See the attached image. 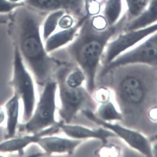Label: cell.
Listing matches in <instances>:
<instances>
[{
	"mask_svg": "<svg viewBox=\"0 0 157 157\" xmlns=\"http://www.w3.org/2000/svg\"><path fill=\"white\" fill-rule=\"evenodd\" d=\"M18 10L16 43L36 83L44 86L52 78L61 64L46 51L42 35L40 17L25 5Z\"/></svg>",
	"mask_w": 157,
	"mask_h": 157,
	"instance_id": "1",
	"label": "cell"
},
{
	"mask_svg": "<svg viewBox=\"0 0 157 157\" xmlns=\"http://www.w3.org/2000/svg\"><path fill=\"white\" fill-rule=\"evenodd\" d=\"M86 17L74 40L68 45V52L86 77V90L92 94L95 90V77L102 55L109 42L123 31L127 23L125 14L116 25L103 31L92 26Z\"/></svg>",
	"mask_w": 157,
	"mask_h": 157,
	"instance_id": "2",
	"label": "cell"
},
{
	"mask_svg": "<svg viewBox=\"0 0 157 157\" xmlns=\"http://www.w3.org/2000/svg\"><path fill=\"white\" fill-rule=\"evenodd\" d=\"M57 90L55 79L52 78L44 85L32 116L26 122L19 124V132L35 133L58 124L55 117Z\"/></svg>",
	"mask_w": 157,
	"mask_h": 157,
	"instance_id": "3",
	"label": "cell"
},
{
	"mask_svg": "<svg viewBox=\"0 0 157 157\" xmlns=\"http://www.w3.org/2000/svg\"><path fill=\"white\" fill-rule=\"evenodd\" d=\"M34 78L27 67L17 44L13 51V71L9 85L23 103V122L31 117L36 102Z\"/></svg>",
	"mask_w": 157,
	"mask_h": 157,
	"instance_id": "4",
	"label": "cell"
},
{
	"mask_svg": "<svg viewBox=\"0 0 157 157\" xmlns=\"http://www.w3.org/2000/svg\"><path fill=\"white\" fill-rule=\"evenodd\" d=\"M67 67L65 66L59 67L54 75L60 98L59 114L62 118L61 121L69 124L86 101L92 99L90 94L82 86L72 88L66 84L65 77L67 73Z\"/></svg>",
	"mask_w": 157,
	"mask_h": 157,
	"instance_id": "5",
	"label": "cell"
},
{
	"mask_svg": "<svg viewBox=\"0 0 157 157\" xmlns=\"http://www.w3.org/2000/svg\"><path fill=\"white\" fill-rule=\"evenodd\" d=\"M144 65L156 67L157 65V33L144 39L131 49L118 56L104 67L101 77L117 68L133 65Z\"/></svg>",
	"mask_w": 157,
	"mask_h": 157,
	"instance_id": "6",
	"label": "cell"
},
{
	"mask_svg": "<svg viewBox=\"0 0 157 157\" xmlns=\"http://www.w3.org/2000/svg\"><path fill=\"white\" fill-rule=\"evenodd\" d=\"M157 23L141 29L122 31L107 44L101 61L104 67L116 58L157 33Z\"/></svg>",
	"mask_w": 157,
	"mask_h": 157,
	"instance_id": "7",
	"label": "cell"
},
{
	"mask_svg": "<svg viewBox=\"0 0 157 157\" xmlns=\"http://www.w3.org/2000/svg\"><path fill=\"white\" fill-rule=\"evenodd\" d=\"M82 113L86 117L94 123L110 130L117 136L123 139L130 147L144 156L154 157L150 142L146 136L140 132L125 127L118 124L106 122L100 119L91 110L84 109Z\"/></svg>",
	"mask_w": 157,
	"mask_h": 157,
	"instance_id": "8",
	"label": "cell"
},
{
	"mask_svg": "<svg viewBox=\"0 0 157 157\" xmlns=\"http://www.w3.org/2000/svg\"><path fill=\"white\" fill-rule=\"evenodd\" d=\"M117 94L122 106L132 109L139 108L145 101L147 87L141 76L134 73L124 75L117 87Z\"/></svg>",
	"mask_w": 157,
	"mask_h": 157,
	"instance_id": "9",
	"label": "cell"
},
{
	"mask_svg": "<svg viewBox=\"0 0 157 157\" xmlns=\"http://www.w3.org/2000/svg\"><path fill=\"white\" fill-rule=\"evenodd\" d=\"M60 130L59 122L56 124L35 133L24 134L20 136L6 139L0 142V154L23 153L29 146L36 144L42 136L55 134Z\"/></svg>",
	"mask_w": 157,
	"mask_h": 157,
	"instance_id": "10",
	"label": "cell"
},
{
	"mask_svg": "<svg viewBox=\"0 0 157 157\" xmlns=\"http://www.w3.org/2000/svg\"><path fill=\"white\" fill-rule=\"evenodd\" d=\"M24 2L34 10L49 12L62 10L72 15H80L84 8V0H25Z\"/></svg>",
	"mask_w": 157,
	"mask_h": 157,
	"instance_id": "11",
	"label": "cell"
},
{
	"mask_svg": "<svg viewBox=\"0 0 157 157\" xmlns=\"http://www.w3.org/2000/svg\"><path fill=\"white\" fill-rule=\"evenodd\" d=\"M84 140L67 139L54 135L44 136L39 139L36 144L45 154H72Z\"/></svg>",
	"mask_w": 157,
	"mask_h": 157,
	"instance_id": "12",
	"label": "cell"
},
{
	"mask_svg": "<svg viewBox=\"0 0 157 157\" xmlns=\"http://www.w3.org/2000/svg\"><path fill=\"white\" fill-rule=\"evenodd\" d=\"M59 128L61 131L71 139L81 140L97 139L104 144H107L108 138L117 136L114 132L103 127L90 129L83 126L66 124L62 121H60Z\"/></svg>",
	"mask_w": 157,
	"mask_h": 157,
	"instance_id": "13",
	"label": "cell"
},
{
	"mask_svg": "<svg viewBox=\"0 0 157 157\" xmlns=\"http://www.w3.org/2000/svg\"><path fill=\"white\" fill-rule=\"evenodd\" d=\"M88 16L82 17L72 27L67 29H60L55 32L44 41L45 49L48 53L53 52L71 43L76 36L80 28Z\"/></svg>",
	"mask_w": 157,
	"mask_h": 157,
	"instance_id": "14",
	"label": "cell"
},
{
	"mask_svg": "<svg viewBox=\"0 0 157 157\" xmlns=\"http://www.w3.org/2000/svg\"><path fill=\"white\" fill-rule=\"evenodd\" d=\"M20 98L13 94L4 105L6 115L5 140L16 136L19 125Z\"/></svg>",
	"mask_w": 157,
	"mask_h": 157,
	"instance_id": "15",
	"label": "cell"
},
{
	"mask_svg": "<svg viewBox=\"0 0 157 157\" xmlns=\"http://www.w3.org/2000/svg\"><path fill=\"white\" fill-rule=\"evenodd\" d=\"M157 0H151L147 8L139 16L127 22L123 31L141 29L157 23Z\"/></svg>",
	"mask_w": 157,
	"mask_h": 157,
	"instance_id": "16",
	"label": "cell"
},
{
	"mask_svg": "<svg viewBox=\"0 0 157 157\" xmlns=\"http://www.w3.org/2000/svg\"><path fill=\"white\" fill-rule=\"evenodd\" d=\"M122 12L123 0H106L102 15L109 26L114 25L120 21Z\"/></svg>",
	"mask_w": 157,
	"mask_h": 157,
	"instance_id": "17",
	"label": "cell"
},
{
	"mask_svg": "<svg viewBox=\"0 0 157 157\" xmlns=\"http://www.w3.org/2000/svg\"><path fill=\"white\" fill-rule=\"evenodd\" d=\"M65 12H67L62 10L50 12L44 20L41 25V33L44 41L56 32L59 20Z\"/></svg>",
	"mask_w": 157,
	"mask_h": 157,
	"instance_id": "18",
	"label": "cell"
},
{
	"mask_svg": "<svg viewBox=\"0 0 157 157\" xmlns=\"http://www.w3.org/2000/svg\"><path fill=\"white\" fill-rule=\"evenodd\" d=\"M97 115L99 117L106 122L121 121L123 119V115L117 109L116 106L111 101L101 103L97 109Z\"/></svg>",
	"mask_w": 157,
	"mask_h": 157,
	"instance_id": "19",
	"label": "cell"
},
{
	"mask_svg": "<svg viewBox=\"0 0 157 157\" xmlns=\"http://www.w3.org/2000/svg\"><path fill=\"white\" fill-rule=\"evenodd\" d=\"M151 0H124L127 11L125 13L127 22L135 18L147 8Z\"/></svg>",
	"mask_w": 157,
	"mask_h": 157,
	"instance_id": "20",
	"label": "cell"
},
{
	"mask_svg": "<svg viewBox=\"0 0 157 157\" xmlns=\"http://www.w3.org/2000/svg\"><path fill=\"white\" fill-rule=\"evenodd\" d=\"M85 80V75L80 68L75 69L69 74L67 73L65 77L66 84L72 88L81 87Z\"/></svg>",
	"mask_w": 157,
	"mask_h": 157,
	"instance_id": "21",
	"label": "cell"
},
{
	"mask_svg": "<svg viewBox=\"0 0 157 157\" xmlns=\"http://www.w3.org/2000/svg\"><path fill=\"white\" fill-rule=\"evenodd\" d=\"M25 5L24 2L13 3L9 0H0V15H8Z\"/></svg>",
	"mask_w": 157,
	"mask_h": 157,
	"instance_id": "22",
	"label": "cell"
},
{
	"mask_svg": "<svg viewBox=\"0 0 157 157\" xmlns=\"http://www.w3.org/2000/svg\"><path fill=\"white\" fill-rule=\"evenodd\" d=\"M90 18L92 26L98 31H103L110 27L108 25L106 19L102 15L97 14L90 17Z\"/></svg>",
	"mask_w": 157,
	"mask_h": 157,
	"instance_id": "23",
	"label": "cell"
},
{
	"mask_svg": "<svg viewBox=\"0 0 157 157\" xmlns=\"http://www.w3.org/2000/svg\"><path fill=\"white\" fill-rule=\"evenodd\" d=\"M93 94L95 101L100 104L110 101L111 97L110 90L105 87H101L97 90H95Z\"/></svg>",
	"mask_w": 157,
	"mask_h": 157,
	"instance_id": "24",
	"label": "cell"
},
{
	"mask_svg": "<svg viewBox=\"0 0 157 157\" xmlns=\"http://www.w3.org/2000/svg\"><path fill=\"white\" fill-rule=\"evenodd\" d=\"M84 9L86 15L94 16L100 12V3L97 0H84Z\"/></svg>",
	"mask_w": 157,
	"mask_h": 157,
	"instance_id": "25",
	"label": "cell"
},
{
	"mask_svg": "<svg viewBox=\"0 0 157 157\" xmlns=\"http://www.w3.org/2000/svg\"><path fill=\"white\" fill-rule=\"evenodd\" d=\"M75 24L73 15L65 12L60 17L58 23V27L60 29H67L73 27Z\"/></svg>",
	"mask_w": 157,
	"mask_h": 157,
	"instance_id": "26",
	"label": "cell"
},
{
	"mask_svg": "<svg viewBox=\"0 0 157 157\" xmlns=\"http://www.w3.org/2000/svg\"><path fill=\"white\" fill-rule=\"evenodd\" d=\"M97 156H113L117 157L119 156L120 150L115 145H105L96 152Z\"/></svg>",
	"mask_w": 157,
	"mask_h": 157,
	"instance_id": "27",
	"label": "cell"
},
{
	"mask_svg": "<svg viewBox=\"0 0 157 157\" xmlns=\"http://www.w3.org/2000/svg\"><path fill=\"white\" fill-rule=\"evenodd\" d=\"M148 117H149L151 121H157V107L151 108L149 109L148 111L147 112Z\"/></svg>",
	"mask_w": 157,
	"mask_h": 157,
	"instance_id": "28",
	"label": "cell"
},
{
	"mask_svg": "<svg viewBox=\"0 0 157 157\" xmlns=\"http://www.w3.org/2000/svg\"><path fill=\"white\" fill-rule=\"evenodd\" d=\"M6 121V115L4 108L0 106V126Z\"/></svg>",
	"mask_w": 157,
	"mask_h": 157,
	"instance_id": "29",
	"label": "cell"
},
{
	"mask_svg": "<svg viewBox=\"0 0 157 157\" xmlns=\"http://www.w3.org/2000/svg\"><path fill=\"white\" fill-rule=\"evenodd\" d=\"M5 128L0 126V142L5 140Z\"/></svg>",
	"mask_w": 157,
	"mask_h": 157,
	"instance_id": "30",
	"label": "cell"
},
{
	"mask_svg": "<svg viewBox=\"0 0 157 157\" xmlns=\"http://www.w3.org/2000/svg\"><path fill=\"white\" fill-rule=\"evenodd\" d=\"M9 1L13 3H20V2H24L25 0H9Z\"/></svg>",
	"mask_w": 157,
	"mask_h": 157,
	"instance_id": "31",
	"label": "cell"
},
{
	"mask_svg": "<svg viewBox=\"0 0 157 157\" xmlns=\"http://www.w3.org/2000/svg\"><path fill=\"white\" fill-rule=\"evenodd\" d=\"M2 23V17L0 16V24H1Z\"/></svg>",
	"mask_w": 157,
	"mask_h": 157,
	"instance_id": "32",
	"label": "cell"
},
{
	"mask_svg": "<svg viewBox=\"0 0 157 157\" xmlns=\"http://www.w3.org/2000/svg\"><path fill=\"white\" fill-rule=\"evenodd\" d=\"M0 156H2H2H4V155H2V154H0Z\"/></svg>",
	"mask_w": 157,
	"mask_h": 157,
	"instance_id": "33",
	"label": "cell"
}]
</instances>
